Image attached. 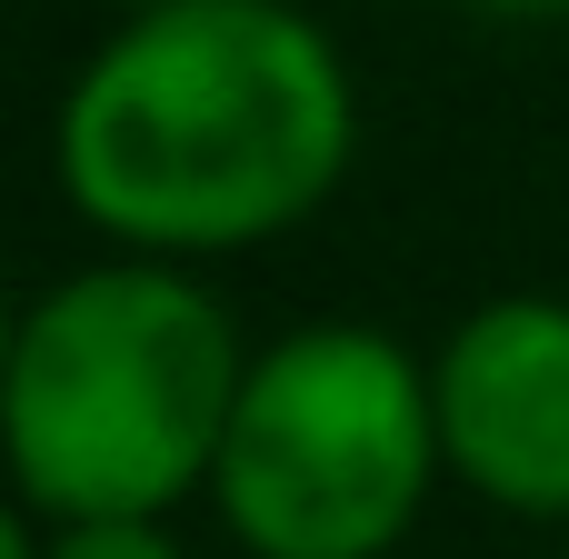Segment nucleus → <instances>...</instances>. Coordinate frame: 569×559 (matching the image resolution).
I'll return each instance as SVG.
<instances>
[{"label":"nucleus","mask_w":569,"mask_h":559,"mask_svg":"<svg viewBox=\"0 0 569 559\" xmlns=\"http://www.w3.org/2000/svg\"><path fill=\"white\" fill-rule=\"evenodd\" d=\"M360 110L290 0H160L60 100V190L140 260L250 250L330 200Z\"/></svg>","instance_id":"nucleus-1"},{"label":"nucleus","mask_w":569,"mask_h":559,"mask_svg":"<svg viewBox=\"0 0 569 559\" xmlns=\"http://www.w3.org/2000/svg\"><path fill=\"white\" fill-rule=\"evenodd\" d=\"M250 390L230 310L170 260H110L60 280L0 390V460L60 520H160L220 470L230 410Z\"/></svg>","instance_id":"nucleus-2"},{"label":"nucleus","mask_w":569,"mask_h":559,"mask_svg":"<svg viewBox=\"0 0 569 559\" xmlns=\"http://www.w3.org/2000/svg\"><path fill=\"white\" fill-rule=\"evenodd\" d=\"M440 400L380 330H290L250 360L220 440V520L250 559H380L430 500Z\"/></svg>","instance_id":"nucleus-3"},{"label":"nucleus","mask_w":569,"mask_h":559,"mask_svg":"<svg viewBox=\"0 0 569 559\" xmlns=\"http://www.w3.org/2000/svg\"><path fill=\"white\" fill-rule=\"evenodd\" d=\"M440 460L520 510L569 520V300H490L450 330L440 370Z\"/></svg>","instance_id":"nucleus-4"},{"label":"nucleus","mask_w":569,"mask_h":559,"mask_svg":"<svg viewBox=\"0 0 569 559\" xmlns=\"http://www.w3.org/2000/svg\"><path fill=\"white\" fill-rule=\"evenodd\" d=\"M40 559H180L160 540V520H80V530H60Z\"/></svg>","instance_id":"nucleus-5"},{"label":"nucleus","mask_w":569,"mask_h":559,"mask_svg":"<svg viewBox=\"0 0 569 559\" xmlns=\"http://www.w3.org/2000/svg\"><path fill=\"white\" fill-rule=\"evenodd\" d=\"M480 10H500V20H550V10H569V0H480Z\"/></svg>","instance_id":"nucleus-6"},{"label":"nucleus","mask_w":569,"mask_h":559,"mask_svg":"<svg viewBox=\"0 0 569 559\" xmlns=\"http://www.w3.org/2000/svg\"><path fill=\"white\" fill-rule=\"evenodd\" d=\"M0 559H40L30 540H20V520H10V510H0Z\"/></svg>","instance_id":"nucleus-7"},{"label":"nucleus","mask_w":569,"mask_h":559,"mask_svg":"<svg viewBox=\"0 0 569 559\" xmlns=\"http://www.w3.org/2000/svg\"><path fill=\"white\" fill-rule=\"evenodd\" d=\"M10 340H20V320H10V300H0V390H10Z\"/></svg>","instance_id":"nucleus-8"},{"label":"nucleus","mask_w":569,"mask_h":559,"mask_svg":"<svg viewBox=\"0 0 569 559\" xmlns=\"http://www.w3.org/2000/svg\"><path fill=\"white\" fill-rule=\"evenodd\" d=\"M120 10H130V20H140V10H160V0H120Z\"/></svg>","instance_id":"nucleus-9"}]
</instances>
